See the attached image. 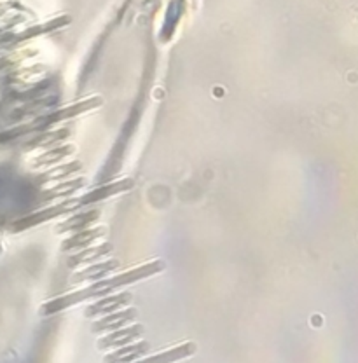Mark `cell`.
I'll list each match as a JSON object with an SVG mask.
<instances>
[{
    "label": "cell",
    "mask_w": 358,
    "mask_h": 363,
    "mask_svg": "<svg viewBox=\"0 0 358 363\" xmlns=\"http://www.w3.org/2000/svg\"><path fill=\"white\" fill-rule=\"evenodd\" d=\"M163 269H165V264H163L161 260H154V262H151V264L142 265V267L126 271L124 274L114 276V278H110V279H102V281L95 283V285L88 286V288L81 290V292H77V293H70V295H65V297H60V299H57V300H51V302H47L46 306H44V311H46L47 314L57 313V311H61L64 307H68V306H72V304L81 302V300L89 299V297H103V295H107L109 292H112V290L119 288V286L130 285V283H137L138 279H144V278H147V276L156 274V272L163 271Z\"/></svg>",
    "instance_id": "6da1fadb"
},
{
    "label": "cell",
    "mask_w": 358,
    "mask_h": 363,
    "mask_svg": "<svg viewBox=\"0 0 358 363\" xmlns=\"http://www.w3.org/2000/svg\"><path fill=\"white\" fill-rule=\"evenodd\" d=\"M131 185H133V180H130V178H126V180L116 182V184L103 185V187L96 188V191H93V192H89V194L82 195V198H79L77 199L79 206H86V205H91V202L102 201V199H107L109 195L117 194V192L128 191V188H131Z\"/></svg>",
    "instance_id": "7a4b0ae2"
},
{
    "label": "cell",
    "mask_w": 358,
    "mask_h": 363,
    "mask_svg": "<svg viewBox=\"0 0 358 363\" xmlns=\"http://www.w3.org/2000/svg\"><path fill=\"white\" fill-rule=\"evenodd\" d=\"M194 353V344H182L179 348H173L170 351L159 353V355L151 356L147 360H142V362L137 363H173L180 358H186V356L193 355Z\"/></svg>",
    "instance_id": "3957f363"
},
{
    "label": "cell",
    "mask_w": 358,
    "mask_h": 363,
    "mask_svg": "<svg viewBox=\"0 0 358 363\" xmlns=\"http://www.w3.org/2000/svg\"><path fill=\"white\" fill-rule=\"evenodd\" d=\"M96 213L98 212H88V213H79V215H75V216H72L70 220H68V222H65V223H61L60 225V232H64V230H72V229H84L86 225H88L89 222H91V220H95L96 216Z\"/></svg>",
    "instance_id": "277c9868"
},
{
    "label": "cell",
    "mask_w": 358,
    "mask_h": 363,
    "mask_svg": "<svg viewBox=\"0 0 358 363\" xmlns=\"http://www.w3.org/2000/svg\"><path fill=\"white\" fill-rule=\"evenodd\" d=\"M103 230H95V229H88V230H82V232H79L77 236H74L72 239H68L67 243L64 244V250H70V248H75V246H84V244H88L89 241L95 239V237L102 236Z\"/></svg>",
    "instance_id": "5b68a950"
},
{
    "label": "cell",
    "mask_w": 358,
    "mask_h": 363,
    "mask_svg": "<svg viewBox=\"0 0 358 363\" xmlns=\"http://www.w3.org/2000/svg\"><path fill=\"white\" fill-rule=\"evenodd\" d=\"M117 262L112 260V262H107V264H102V265H96V267H91V271H86V272H79L77 276H75V281L77 279H88V278H98V276L102 274H107L109 271H112L114 267H117Z\"/></svg>",
    "instance_id": "8992f818"
},
{
    "label": "cell",
    "mask_w": 358,
    "mask_h": 363,
    "mask_svg": "<svg viewBox=\"0 0 358 363\" xmlns=\"http://www.w3.org/2000/svg\"><path fill=\"white\" fill-rule=\"evenodd\" d=\"M126 300H130V295L128 293H123V295H116V297H109V299H103L100 300L96 306H91L88 309V316H91V314H96V313H102V309L105 306H110V304H123L126 302Z\"/></svg>",
    "instance_id": "52a82bcc"
},
{
    "label": "cell",
    "mask_w": 358,
    "mask_h": 363,
    "mask_svg": "<svg viewBox=\"0 0 358 363\" xmlns=\"http://www.w3.org/2000/svg\"><path fill=\"white\" fill-rule=\"evenodd\" d=\"M109 250H110V246H109V244H102V246H98V248H93V250H88V251H84V253H81V255H79V257L72 258V260H70V264H77V262L93 260V255H95V257L98 258V257H102V255L109 253Z\"/></svg>",
    "instance_id": "ba28073f"
}]
</instances>
